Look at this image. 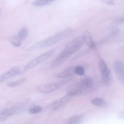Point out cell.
I'll list each match as a JSON object with an SVG mask.
<instances>
[{"label":"cell","mask_w":124,"mask_h":124,"mask_svg":"<svg viewBox=\"0 0 124 124\" xmlns=\"http://www.w3.org/2000/svg\"><path fill=\"white\" fill-rule=\"evenodd\" d=\"M113 68L118 79L124 85V62L121 60H116L113 62Z\"/></svg>","instance_id":"ba28073f"},{"label":"cell","mask_w":124,"mask_h":124,"mask_svg":"<svg viewBox=\"0 0 124 124\" xmlns=\"http://www.w3.org/2000/svg\"><path fill=\"white\" fill-rule=\"evenodd\" d=\"M55 53V50L52 49L46 51L40 55L35 58L31 61L28 64L24 66L22 68H21V74H23L25 72L33 68L39 64L42 63V62L45 61L49 58L51 57L53 54Z\"/></svg>","instance_id":"277c9868"},{"label":"cell","mask_w":124,"mask_h":124,"mask_svg":"<svg viewBox=\"0 0 124 124\" xmlns=\"http://www.w3.org/2000/svg\"><path fill=\"white\" fill-rule=\"evenodd\" d=\"M29 33V30L26 27L22 28L18 32L17 37L21 40L25 39L28 36Z\"/></svg>","instance_id":"d6986e66"},{"label":"cell","mask_w":124,"mask_h":124,"mask_svg":"<svg viewBox=\"0 0 124 124\" xmlns=\"http://www.w3.org/2000/svg\"><path fill=\"white\" fill-rule=\"evenodd\" d=\"M102 2L105 3L106 4L108 5H115V2L113 0H105L101 1Z\"/></svg>","instance_id":"603a6c76"},{"label":"cell","mask_w":124,"mask_h":124,"mask_svg":"<svg viewBox=\"0 0 124 124\" xmlns=\"http://www.w3.org/2000/svg\"><path fill=\"white\" fill-rule=\"evenodd\" d=\"M119 30L117 29H115L112 30L107 36H106L104 39H103L100 43L99 44H104L105 43H107L113 39V38H115L119 34Z\"/></svg>","instance_id":"5bb4252c"},{"label":"cell","mask_w":124,"mask_h":124,"mask_svg":"<svg viewBox=\"0 0 124 124\" xmlns=\"http://www.w3.org/2000/svg\"><path fill=\"white\" fill-rule=\"evenodd\" d=\"M85 37V42L86 45L89 47L91 50H94L96 48L97 46V44L94 42L91 36L89 34L88 32H85L83 34Z\"/></svg>","instance_id":"7c38bea8"},{"label":"cell","mask_w":124,"mask_h":124,"mask_svg":"<svg viewBox=\"0 0 124 124\" xmlns=\"http://www.w3.org/2000/svg\"><path fill=\"white\" fill-rule=\"evenodd\" d=\"M83 119L84 117L82 115L75 116L70 118L66 124H80Z\"/></svg>","instance_id":"e0dca14e"},{"label":"cell","mask_w":124,"mask_h":124,"mask_svg":"<svg viewBox=\"0 0 124 124\" xmlns=\"http://www.w3.org/2000/svg\"><path fill=\"white\" fill-rule=\"evenodd\" d=\"M84 43H85V37L83 34L73 39L66 45L61 53L51 62L48 66V68L52 69L58 67L68 57L78 51Z\"/></svg>","instance_id":"6da1fadb"},{"label":"cell","mask_w":124,"mask_h":124,"mask_svg":"<svg viewBox=\"0 0 124 124\" xmlns=\"http://www.w3.org/2000/svg\"><path fill=\"white\" fill-rule=\"evenodd\" d=\"M74 78V76L62 78L60 80L55 82L39 86L36 88V90L38 92L42 93H51L69 82Z\"/></svg>","instance_id":"3957f363"},{"label":"cell","mask_w":124,"mask_h":124,"mask_svg":"<svg viewBox=\"0 0 124 124\" xmlns=\"http://www.w3.org/2000/svg\"><path fill=\"white\" fill-rule=\"evenodd\" d=\"M75 66L70 67L66 68L62 71L58 73L55 75V77L58 78H64L74 76L75 74Z\"/></svg>","instance_id":"8fae6325"},{"label":"cell","mask_w":124,"mask_h":124,"mask_svg":"<svg viewBox=\"0 0 124 124\" xmlns=\"http://www.w3.org/2000/svg\"><path fill=\"white\" fill-rule=\"evenodd\" d=\"M54 1V0H37L33 1L32 2V4L35 6H42L49 5Z\"/></svg>","instance_id":"ac0fdd59"},{"label":"cell","mask_w":124,"mask_h":124,"mask_svg":"<svg viewBox=\"0 0 124 124\" xmlns=\"http://www.w3.org/2000/svg\"><path fill=\"white\" fill-rule=\"evenodd\" d=\"M21 68L18 66H15L10 69L0 76V83H1L11 78L21 74Z\"/></svg>","instance_id":"9c48e42d"},{"label":"cell","mask_w":124,"mask_h":124,"mask_svg":"<svg viewBox=\"0 0 124 124\" xmlns=\"http://www.w3.org/2000/svg\"><path fill=\"white\" fill-rule=\"evenodd\" d=\"M42 108L40 106H34L30 108L29 111L31 114H37L42 110Z\"/></svg>","instance_id":"7402d4cb"},{"label":"cell","mask_w":124,"mask_h":124,"mask_svg":"<svg viewBox=\"0 0 124 124\" xmlns=\"http://www.w3.org/2000/svg\"><path fill=\"white\" fill-rule=\"evenodd\" d=\"M75 74L78 76H82L85 73V69L82 66L77 65L75 66Z\"/></svg>","instance_id":"44dd1931"},{"label":"cell","mask_w":124,"mask_h":124,"mask_svg":"<svg viewBox=\"0 0 124 124\" xmlns=\"http://www.w3.org/2000/svg\"><path fill=\"white\" fill-rule=\"evenodd\" d=\"M91 91L83 85L80 82L77 83L70 86L67 93L72 97L75 96H79L87 93Z\"/></svg>","instance_id":"52a82bcc"},{"label":"cell","mask_w":124,"mask_h":124,"mask_svg":"<svg viewBox=\"0 0 124 124\" xmlns=\"http://www.w3.org/2000/svg\"><path fill=\"white\" fill-rule=\"evenodd\" d=\"M10 44L15 47H18L21 44V41L17 36H11L9 38Z\"/></svg>","instance_id":"ffe728a7"},{"label":"cell","mask_w":124,"mask_h":124,"mask_svg":"<svg viewBox=\"0 0 124 124\" xmlns=\"http://www.w3.org/2000/svg\"><path fill=\"white\" fill-rule=\"evenodd\" d=\"M99 65L102 82L105 85L109 86L111 85L112 81V77L110 69L108 67L105 61L102 58L99 59Z\"/></svg>","instance_id":"5b68a950"},{"label":"cell","mask_w":124,"mask_h":124,"mask_svg":"<svg viewBox=\"0 0 124 124\" xmlns=\"http://www.w3.org/2000/svg\"><path fill=\"white\" fill-rule=\"evenodd\" d=\"M91 103L98 107L106 108L108 105V102L105 100L100 98H94L91 100Z\"/></svg>","instance_id":"9a60e30c"},{"label":"cell","mask_w":124,"mask_h":124,"mask_svg":"<svg viewBox=\"0 0 124 124\" xmlns=\"http://www.w3.org/2000/svg\"><path fill=\"white\" fill-rule=\"evenodd\" d=\"M79 82L85 87L91 91L93 88L94 84L92 78L89 76H85L83 77Z\"/></svg>","instance_id":"4fadbf2b"},{"label":"cell","mask_w":124,"mask_h":124,"mask_svg":"<svg viewBox=\"0 0 124 124\" xmlns=\"http://www.w3.org/2000/svg\"><path fill=\"white\" fill-rule=\"evenodd\" d=\"M117 22H124V16H122L119 18H118L116 20Z\"/></svg>","instance_id":"d4e9b609"},{"label":"cell","mask_w":124,"mask_h":124,"mask_svg":"<svg viewBox=\"0 0 124 124\" xmlns=\"http://www.w3.org/2000/svg\"><path fill=\"white\" fill-rule=\"evenodd\" d=\"M28 101L29 100L28 99L24 100L1 112L0 113V122H2L7 119L8 117L13 115L22 107H23L27 103H28Z\"/></svg>","instance_id":"8992f818"},{"label":"cell","mask_w":124,"mask_h":124,"mask_svg":"<svg viewBox=\"0 0 124 124\" xmlns=\"http://www.w3.org/2000/svg\"><path fill=\"white\" fill-rule=\"evenodd\" d=\"M72 32V30L71 28H66L62 31H61L49 37L38 42L31 46V49H38L45 48L51 46L67 36Z\"/></svg>","instance_id":"7a4b0ae2"},{"label":"cell","mask_w":124,"mask_h":124,"mask_svg":"<svg viewBox=\"0 0 124 124\" xmlns=\"http://www.w3.org/2000/svg\"><path fill=\"white\" fill-rule=\"evenodd\" d=\"M27 80V78H23L18 79L16 81L8 82L6 84L7 86L10 88H16L21 86L22 84L25 83Z\"/></svg>","instance_id":"2e32d148"},{"label":"cell","mask_w":124,"mask_h":124,"mask_svg":"<svg viewBox=\"0 0 124 124\" xmlns=\"http://www.w3.org/2000/svg\"><path fill=\"white\" fill-rule=\"evenodd\" d=\"M118 117H119L120 119H124V110H122V111H121L119 113Z\"/></svg>","instance_id":"cb8c5ba5"},{"label":"cell","mask_w":124,"mask_h":124,"mask_svg":"<svg viewBox=\"0 0 124 124\" xmlns=\"http://www.w3.org/2000/svg\"><path fill=\"white\" fill-rule=\"evenodd\" d=\"M72 97L68 94L66 93L65 95L61 97L55 101L52 102L49 106V108L53 110L59 109L66 103H67L71 99Z\"/></svg>","instance_id":"30bf717a"}]
</instances>
